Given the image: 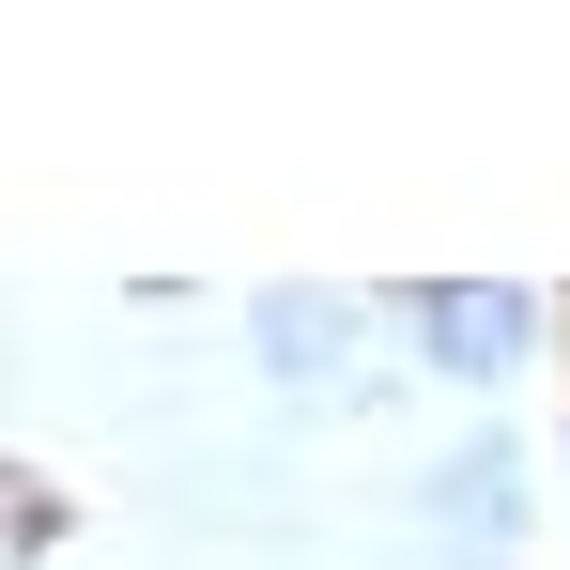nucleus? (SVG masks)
I'll return each instance as SVG.
<instances>
[{
  "label": "nucleus",
  "mask_w": 570,
  "mask_h": 570,
  "mask_svg": "<svg viewBox=\"0 0 570 570\" xmlns=\"http://www.w3.org/2000/svg\"><path fill=\"white\" fill-rule=\"evenodd\" d=\"M416 324H432V355H463V371H493V355L524 340V308H509V293H432Z\"/></svg>",
  "instance_id": "nucleus-1"
},
{
  "label": "nucleus",
  "mask_w": 570,
  "mask_h": 570,
  "mask_svg": "<svg viewBox=\"0 0 570 570\" xmlns=\"http://www.w3.org/2000/svg\"><path fill=\"white\" fill-rule=\"evenodd\" d=\"M263 355H278V371H324V355H340V308H263Z\"/></svg>",
  "instance_id": "nucleus-2"
}]
</instances>
